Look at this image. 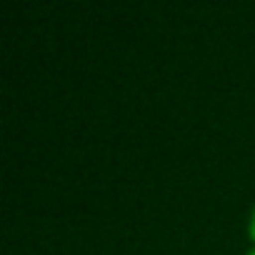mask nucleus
<instances>
[{"mask_svg": "<svg viewBox=\"0 0 255 255\" xmlns=\"http://www.w3.org/2000/svg\"><path fill=\"white\" fill-rule=\"evenodd\" d=\"M248 255H255V250H250V253H248Z\"/></svg>", "mask_w": 255, "mask_h": 255, "instance_id": "nucleus-2", "label": "nucleus"}, {"mask_svg": "<svg viewBox=\"0 0 255 255\" xmlns=\"http://www.w3.org/2000/svg\"><path fill=\"white\" fill-rule=\"evenodd\" d=\"M248 230H250V240L255 243V208H253V215H250V228H248Z\"/></svg>", "mask_w": 255, "mask_h": 255, "instance_id": "nucleus-1", "label": "nucleus"}]
</instances>
